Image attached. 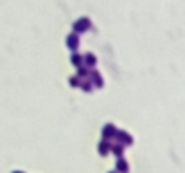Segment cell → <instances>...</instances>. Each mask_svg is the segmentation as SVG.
<instances>
[{"mask_svg": "<svg viewBox=\"0 0 185 173\" xmlns=\"http://www.w3.org/2000/svg\"><path fill=\"white\" fill-rule=\"evenodd\" d=\"M88 27H90V18H79V20L74 22V29H76V32L88 31Z\"/></svg>", "mask_w": 185, "mask_h": 173, "instance_id": "obj_1", "label": "cell"}, {"mask_svg": "<svg viewBox=\"0 0 185 173\" xmlns=\"http://www.w3.org/2000/svg\"><path fill=\"white\" fill-rule=\"evenodd\" d=\"M67 45L70 47V49H77V45H79V36H77V32H70L68 36H67Z\"/></svg>", "mask_w": 185, "mask_h": 173, "instance_id": "obj_2", "label": "cell"}, {"mask_svg": "<svg viewBox=\"0 0 185 173\" xmlns=\"http://www.w3.org/2000/svg\"><path fill=\"white\" fill-rule=\"evenodd\" d=\"M93 63H95V56H93V52H86V54L83 56V65L92 67Z\"/></svg>", "mask_w": 185, "mask_h": 173, "instance_id": "obj_3", "label": "cell"}, {"mask_svg": "<svg viewBox=\"0 0 185 173\" xmlns=\"http://www.w3.org/2000/svg\"><path fill=\"white\" fill-rule=\"evenodd\" d=\"M92 72V83L93 85H97V87H103V76H101V74H99V72L97 71H90Z\"/></svg>", "mask_w": 185, "mask_h": 173, "instance_id": "obj_4", "label": "cell"}, {"mask_svg": "<svg viewBox=\"0 0 185 173\" xmlns=\"http://www.w3.org/2000/svg\"><path fill=\"white\" fill-rule=\"evenodd\" d=\"M70 61H72L74 65L81 67V65H83V56H81V54H77V52H74V54H72V58H70Z\"/></svg>", "mask_w": 185, "mask_h": 173, "instance_id": "obj_5", "label": "cell"}, {"mask_svg": "<svg viewBox=\"0 0 185 173\" xmlns=\"http://www.w3.org/2000/svg\"><path fill=\"white\" fill-rule=\"evenodd\" d=\"M104 137H108V135H110V133H112V135H113V133H117V132H115V126H113V124H106V126H104Z\"/></svg>", "mask_w": 185, "mask_h": 173, "instance_id": "obj_6", "label": "cell"}, {"mask_svg": "<svg viewBox=\"0 0 185 173\" xmlns=\"http://www.w3.org/2000/svg\"><path fill=\"white\" fill-rule=\"evenodd\" d=\"M77 76H79V78H83V76H88V67H86V65L77 67Z\"/></svg>", "mask_w": 185, "mask_h": 173, "instance_id": "obj_7", "label": "cell"}, {"mask_svg": "<svg viewBox=\"0 0 185 173\" xmlns=\"http://www.w3.org/2000/svg\"><path fill=\"white\" fill-rule=\"evenodd\" d=\"M117 135H119L122 141H128V143H131V135H128L126 132H117Z\"/></svg>", "mask_w": 185, "mask_h": 173, "instance_id": "obj_8", "label": "cell"}, {"mask_svg": "<svg viewBox=\"0 0 185 173\" xmlns=\"http://www.w3.org/2000/svg\"><path fill=\"white\" fill-rule=\"evenodd\" d=\"M79 87H81V89H84L86 92L92 90V83H90V81H81V83H79Z\"/></svg>", "mask_w": 185, "mask_h": 173, "instance_id": "obj_9", "label": "cell"}, {"mask_svg": "<svg viewBox=\"0 0 185 173\" xmlns=\"http://www.w3.org/2000/svg\"><path fill=\"white\" fill-rule=\"evenodd\" d=\"M70 83H72V85H79V78H77V76H74V78H70Z\"/></svg>", "mask_w": 185, "mask_h": 173, "instance_id": "obj_10", "label": "cell"}, {"mask_svg": "<svg viewBox=\"0 0 185 173\" xmlns=\"http://www.w3.org/2000/svg\"><path fill=\"white\" fill-rule=\"evenodd\" d=\"M106 150H108V143H106V141H103V143H101V152H106Z\"/></svg>", "mask_w": 185, "mask_h": 173, "instance_id": "obj_11", "label": "cell"}]
</instances>
